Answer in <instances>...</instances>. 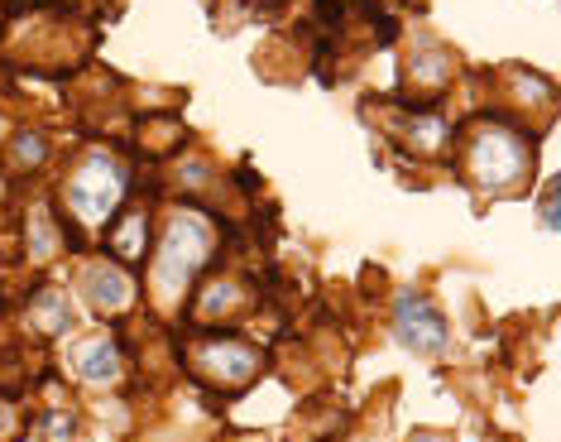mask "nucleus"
<instances>
[{
	"label": "nucleus",
	"mask_w": 561,
	"mask_h": 442,
	"mask_svg": "<svg viewBox=\"0 0 561 442\" xmlns=\"http://www.w3.org/2000/svg\"><path fill=\"white\" fill-rule=\"evenodd\" d=\"M211 246H216V222L207 212L178 207L169 217V226H163L154 270H149V288H154L159 308H178V303H183V294L197 280V270L207 264Z\"/></svg>",
	"instance_id": "1"
},
{
	"label": "nucleus",
	"mask_w": 561,
	"mask_h": 442,
	"mask_svg": "<svg viewBox=\"0 0 561 442\" xmlns=\"http://www.w3.org/2000/svg\"><path fill=\"white\" fill-rule=\"evenodd\" d=\"M470 173L484 193H518L533 173V140L490 121L470 135Z\"/></svg>",
	"instance_id": "2"
},
{
	"label": "nucleus",
	"mask_w": 561,
	"mask_h": 442,
	"mask_svg": "<svg viewBox=\"0 0 561 442\" xmlns=\"http://www.w3.org/2000/svg\"><path fill=\"white\" fill-rule=\"evenodd\" d=\"M62 197H68V212L82 226H101L125 197V163L116 155H106V149H92V155H82L78 169L68 173Z\"/></svg>",
	"instance_id": "3"
},
{
	"label": "nucleus",
	"mask_w": 561,
	"mask_h": 442,
	"mask_svg": "<svg viewBox=\"0 0 561 442\" xmlns=\"http://www.w3.org/2000/svg\"><path fill=\"white\" fill-rule=\"evenodd\" d=\"M193 365L197 375L216 389H226V395H236V389H245L254 375H260V351L250 342H236V337H211V342H202L193 351Z\"/></svg>",
	"instance_id": "4"
},
{
	"label": "nucleus",
	"mask_w": 561,
	"mask_h": 442,
	"mask_svg": "<svg viewBox=\"0 0 561 442\" xmlns=\"http://www.w3.org/2000/svg\"><path fill=\"white\" fill-rule=\"evenodd\" d=\"M393 332H399V342L408 351H417V356H442L446 351V318L423 294L399 298V308H393Z\"/></svg>",
	"instance_id": "5"
},
{
	"label": "nucleus",
	"mask_w": 561,
	"mask_h": 442,
	"mask_svg": "<svg viewBox=\"0 0 561 442\" xmlns=\"http://www.w3.org/2000/svg\"><path fill=\"white\" fill-rule=\"evenodd\" d=\"M82 298L92 303L96 313H106V318H116L135 303V280L125 274V264L116 260H96L82 270Z\"/></svg>",
	"instance_id": "6"
},
{
	"label": "nucleus",
	"mask_w": 561,
	"mask_h": 442,
	"mask_svg": "<svg viewBox=\"0 0 561 442\" xmlns=\"http://www.w3.org/2000/svg\"><path fill=\"white\" fill-rule=\"evenodd\" d=\"M78 375L87 385H111L121 381V347L111 337H92L78 347Z\"/></svg>",
	"instance_id": "7"
},
{
	"label": "nucleus",
	"mask_w": 561,
	"mask_h": 442,
	"mask_svg": "<svg viewBox=\"0 0 561 442\" xmlns=\"http://www.w3.org/2000/svg\"><path fill=\"white\" fill-rule=\"evenodd\" d=\"M24 322H30L39 337H62L72 327L68 294H58V288H44V294H34L30 298V313H24Z\"/></svg>",
	"instance_id": "8"
},
{
	"label": "nucleus",
	"mask_w": 561,
	"mask_h": 442,
	"mask_svg": "<svg viewBox=\"0 0 561 442\" xmlns=\"http://www.w3.org/2000/svg\"><path fill=\"white\" fill-rule=\"evenodd\" d=\"M240 308H245V294H240V284H231V280L211 284L207 294H202V303H197L202 318H226V313H240Z\"/></svg>",
	"instance_id": "9"
},
{
	"label": "nucleus",
	"mask_w": 561,
	"mask_h": 442,
	"mask_svg": "<svg viewBox=\"0 0 561 442\" xmlns=\"http://www.w3.org/2000/svg\"><path fill=\"white\" fill-rule=\"evenodd\" d=\"M145 236H149L145 212L125 217V222H121V231L111 236V250H116V260H139V256H145Z\"/></svg>",
	"instance_id": "10"
},
{
	"label": "nucleus",
	"mask_w": 561,
	"mask_h": 442,
	"mask_svg": "<svg viewBox=\"0 0 561 442\" xmlns=\"http://www.w3.org/2000/svg\"><path fill=\"white\" fill-rule=\"evenodd\" d=\"M54 250H58V231H54V222H48V212L39 207L30 217V260L48 264V260H54Z\"/></svg>",
	"instance_id": "11"
},
{
	"label": "nucleus",
	"mask_w": 561,
	"mask_h": 442,
	"mask_svg": "<svg viewBox=\"0 0 561 442\" xmlns=\"http://www.w3.org/2000/svg\"><path fill=\"white\" fill-rule=\"evenodd\" d=\"M413 82H427V87H446L451 82V58L437 54V48H427V54H413Z\"/></svg>",
	"instance_id": "12"
},
{
	"label": "nucleus",
	"mask_w": 561,
	"mask_h": 442,
	"mask_svg": "<svg viewBox=\"0 0 561 442\" xmlns=\"http://www.w3.org/2000/svg\"><path fill=\"white\" fill-rule=\"evenodd\" d=\"M44 155H48L44 135H30V131L15 135V163H20V169H39Z\"/></svg>",
	"instance_id": "13"
},
{
	"label": "nucleus",
	"mask_w": 561,
	"mask_h": 442,
	"mask_svg": "<svg viewBox=\"0 0 561 442\" xmlns=\"http://www.w3.org/2000/svg\"><path fill=\"white\" fill-rule=\"evenodd\" d=\"M408 140H417V149H437V145L446 140V125L432 121V116H423V121L408 125Z\"/></svg>",
	"instance_id": "14"
},
{
	"label": "nucleus",
	"mask_w": 561,
	"mask_h": 442,
	"mask_svg": "<svg viewBox=\"0 0 561 442\" xmlns=\"http://www.w3.org/2000/svg\"><path fill=\"white\" fill-rule=\"evenodd\" d=\"M72 433H78V419H72V413H48L44 419V438L48 442H72Z\"/></svg>",
	"instance_id": "15"
},
{
	"label": "nucleus",
	"mask_w": 561,
	"mask_h": 442,
	"mask_svg": "<svg viewBox=\"0 0 561 442\" xmlns=\"http://www.w3.org/2000/svg\"><path fill=\"white\" fill-rule=\"evenodd\" d=\"M542 226H547V231L557 226V188H547V193H542Z\"/></svg>",
	"instance_id": "16"
},
{
	"label": "nucleus",
	"mask_w": 561,
	"mask_h": 442,
	"mask_svg": "<svg viewBox=\"0 0 561 442\" xmlns=\"http://www.w3.org/2000/svg\"><path fill=\"white\" fill-rule=\"evenodd\" d=\"M10 433H15V413H10V404L0 399V442H5Z\"/></svg>",
	"instance_id": "17"
},
{
	"label": "nucleus",
	"mask_w": 561,
	"mask_h": 442,
	"mask_svg": "<svg viewBox=\"0 0 561 442\" xmlns=\"http://www.w3.org/2000/svg\"><path fill=\"white\" fill-rule=\"evenodd\" d=\"M408 442H456V438H446V433H427V428H423V433H413Z\"/></svg>",
	"instance_id": "18"
},
{
	"label": "nucleus",
	"mask_w": 561,
	"mask_h": 442,
	"mask_svg": "<svg viewBox=\"0 0 561 442\" xmlns=\"http://www.w3.org/2000/svg\"><path fill=\"white\" fill-rule=\"evenodd\" d=\"M0 135H5V121H0Z\"/></svg>",
	"instance_id": "19"
}]
</instances>
